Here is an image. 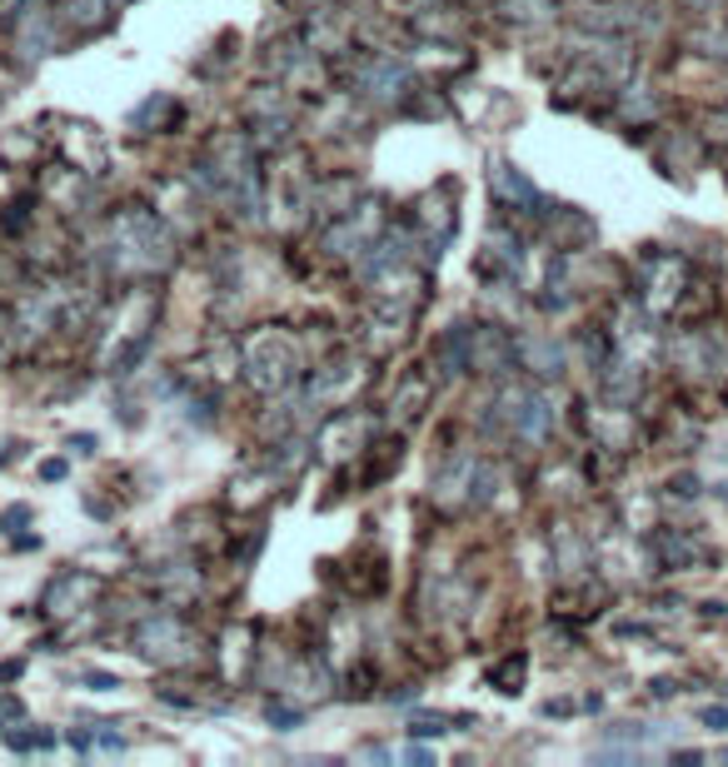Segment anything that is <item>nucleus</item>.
<instances>
[{"instance_id": "1", "label": "nucleus", "mask_w": 728, "mask_h": 767, "mask_svg": "<svg viewBox=\"0 0 728 767\" xmlns=\"http://www.w3.org/2000/svg\"><path fill=\"white\" fill-rule=\"evenodd\" d=\"M704 723L718 727V733H728V707H704Z\"/></svg>"}, {"instance_id": "2", "label": "nucleus", "mask_w": 728, "mask_h": 767, "mask_svg": "<svg viewBox=\"0 0 728 767\" xmlns=\"http://www.w3.org/2000/svg\"><path fill=\"white\" fill-rule=\"evenodd\" d=\"M694 10H714V6H724V0H688Z\"/></svg>"}]
</instances>
